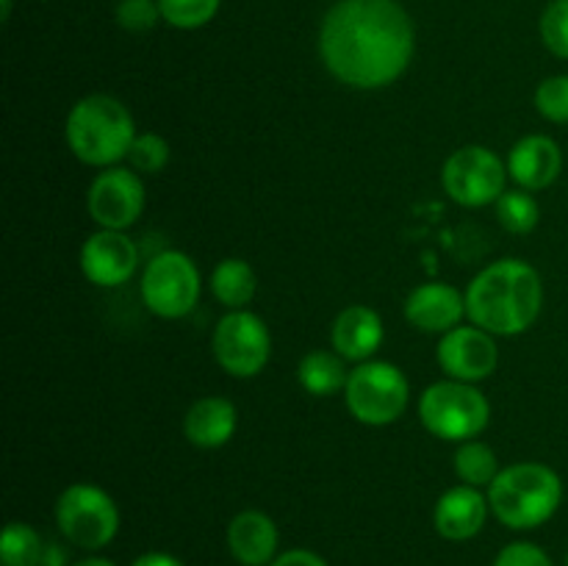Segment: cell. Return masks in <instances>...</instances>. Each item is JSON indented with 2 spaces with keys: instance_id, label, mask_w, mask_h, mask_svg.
Returning <instances> with one entry per match:
<instances>
[{
  "instance_id": "cell-1",
  "label": "cell",
  "mask_w": 568,
  "mask_h": 566,
  "mask_svg": "<svg viewBox=\"0 0 568 566\" xmlns=\"http://www.w3.org/2000/svg\"><path fill=\"white\" fill-rule=\"evenodd\" d=\"M414 50V22L397 0H338L320 28L327 72L353 89L392 87Z\"/></svg>"
},
{
  "instance_id": "cell-2",
  "label": "cell",
  "mask_w": 568,
  "mask_h": 566,
  "mask_svg": "<svg viewBox=\"0 0 568 566\" xmlns=\"http://www.w3.org/2000/svg\"><path fill=\"white\" fill-rule=\"evenodd\" d=\"M541 305V275L519 259L494 261L466 289V316L491 336H519L530 331Z\"/></svg>"
},
{
  "instance_id": "cell-3",
  "label": "cell",
  "mask_w": 568,
  "mask_h": 566,
  "mask_svg": "<svg viewBox=\"0 0 568 566\" xmlns=\"http://www.w3.org/2000/svg\"><path fill=\"white\" fill-rule=\"evenodd\" d=\"M64 137L78 161L109 170L131 153L136 122L122 100L111 94H87L67 114Z\"/></svg>"
},
{
  "instance_id": "cell-4",
  "label": "cell",
  "mask_w": 568,
  "mask_h": 566,
  "mask_svg": "<svg viewBox=\"0 0 568 566\" xmlns=\"http://www.w3.org/2000/svg\"><path fill=\"white\" fill-rule=\"evenodd\" d=\"M564 499L560 475L547 464L525 461L497 475L488 486L491 514L510 530H532L555 516Z\"/></svg>"
},
{
  "instance_id": "cell-5",
  "label": "cell",
  "mask_w": 568,
  "mask_h": 566,
  "mask_svg": "<svg viewBox=\"0 0 568 566\" xmlns=\"http://www.w3.org/2000/svg\"><path fill=\"white\" fill-rule=\"evenodd\" d=\"M419 420L444 442H469L480 436L491 420V405L475 383L438 381L419 400Z\"/></svg>"
},
{
  "instance_id": "cell-6",
  "label": "cell",
  "mask_w": 568,
  "mask_h": 566,
  "mask_svg": "<svg viewBox=\"0 0 568 566\" xmlns=\"http://www.w3.org/2000/svg\"><path fill=\"white\" fill-rule=\"evenodd\" d=\"M408 377L392 361H364L355 366L344 386L347 411L369 427H386L408 408Z\"/></svg>"
},
{
  "instance_id": "cell-7",
  "label": "cell",
  "mask_w": 568,
  "mask_h": 566,
  "mask_svg": "<svg viewBox=\"0 0 568 566\" xmlns=\"http://www.w3.org/2000/svg\"><path fill=\"white\" fill-rule=\"evenodd\" d=\"M55 525L70 544L81 549H103L120 530V511L94 483H72L55 499Z\"/></svg>"
},
{
  "instance_id": "cell-8",
  "label": "cell",
  "mask_w": 568,
  "mask_h": 566,
  "mask_svg": "<svg viewBox=\"0 0 568 566\" xmlns=\"http://www.w3.org/2000/svg\"><path fill=\"white\" fill-rule=\"evenodd\" d=\"M139 289L148 311L161 320H181L194 311L203 283L197 264L186 253L164 250L148 261Z\"/></svg>"
},
{
  "instance_id": "cell-9",
  "label": "cell",
  "mask_w": 568,
  "mask_h": 566,
  "mask_svg": "<svg viewBox=\"0 0 568 566\" xmlns=\"http://www.w3.org/2000/svg\"><path fill=\"white\" fill-rule=\"evenodd\" d=\"M508 164L499 159L494 150L483 144H466L455 150L442 170L444 192L466 209H483L488 203H497L508 189Z\"/></svg>"
},
{
  "instance_id": "cell-10",
  "label": "cell",
  "mask_w": 568,
  "mask_h": 566,
  "mask_svg": "<svg viewBox=\"0 0 568 566\" xmlns=\"http://www.w3.org/2000/svg\"><path fill=\"white\" fill-rule=\"evenodd\" d=\"M214 358L227 375L255 377L264 372L272 355V336L266 322L253 311H227L214 327L211 338Z\"/></svg>"
},
{
  "instance_id": "cell-11",
  "label": "cell",
  "mask_w": 568,
  "mask_h": 566,
  "mask_svg": "<svg viewBox=\"0 0 568 566\" xmlns=\"http://www.w3.org/2000/svg\"><path fill=\"white\" fill-rule=\"evenodd\" d=\"M89 216L105 231H128L144 211V183L136 170L109 166L87 192Z\"/></svg>"
},
{
  "instance_id": "cell-12",
  "label": "cell",
  "mask_w": 568,
  "mask_h": 566,
  "mask_svg": "<svg viewBox=\"0 0 568 566\" xmlns=\"http://www.w3.org/2000/svg\"><path fill=\"white\" fill-rule=\"evenodd\" d=\"M438 366L453 381L477 383L494 375L499 364V347L488 331L477 325H458L447 331L436 350Z\"/></svg>"
},
{
  "instance_id": "cell-13",
  "label": "cell",
  "mask_w": 568,
  "mask_h": 566,
  "mask_svg": "<svg viewBox=\"0 0 568 566\" xmlns=\"http://www.w3.org/2000/svg\"><path fill=\"white\" fill-rule=\"evenodd\" d=\"M139 266V247L125 231H105L98 233L81 244V272L94 286H122L133 277Z\"/></svg>"
},
{
  "instance_id": "cell-14",
  "label": "cell",
  "mask_w": 568,
  "mask_h": 566,
  "mask_svg": "<svg viewBox=\"0 0 568 566\" xmlns=\"http://www.w3.org/2000/svg\"><path fill=\"white\" fill-rule=\"evenodd\" d=\"M488 497L475 486H453L438 497L436 511H433V525L438 536L447 542H469L486 527L488 519Z\"/></svg>"
},
{
  "instance_id": "cell-15",
  "label": "cell",
  "mask_w": 568,
  "mask_h": 566,
  "mask_svg": "<svg viewBox=\"0 0 568 566\" xmlns=\"http://www.w3.org/2000/svg\"><path fill=\"white\" fill-rule=\"evenodd\" d=\"M466 316V294L449 283H422L405 300V320L425 333H447Z\"/></svg>"
},
{
  "instance_id": "cell-16",
  "label": "cell",
  "mask_w": 568,
  "mask_h": 566,
  "mask_svg": "<svg viewBox=\"0 0 568 566\" xmlns=\"http://www.w3.org/2000/svg\"><path fill=\"white\" fill-rule=\"evenodd\" d=\"M560 166H564V153L558 142L541 133L519 139L508 155L510 178L527 192H541L552 186L560 175Z\"/></svg>"
},
{
  "instance_id": "cell-17",
  "label": "cell",
  "mask_w": 568,
  "mask_h": 566,
  "mask_svg": "<svg viewBox=\"0 0 568 566\" xmlns=\"http://www.w3.org/2000/svg\"><path fill=\"white\" fill-rule=\"evenodd\" d=\"M281 533L264 511H239L227 525V549L242 566H270L277 558Z\"/></svg>"
},
{
  "instance_id": "cell-18",
  "label": "cell",
  "mask_w": 568,
  "mask_h": 566,
  "mask_svg": "<svg viewBox=\"0 0 568 566\" xmlns=\"http://www.w3.org/2000/svg\"><path fill=\"white\" fill-rule=\"evenodd\" d=\"M383 320L369 305H347L342 314L333 320L331 342L333 350L344 361H372L377 347L383 344Z\"/></svg>"
},
{
  "instance_id": "cell-19",
  "label": "cell",
  "mask_w": 568,
  "mask_h": 566,
  "mask_svg": "<svg viewBox=\"0 0 568 566\" xmlns=\"http://www.w3.org/2000/svg\"><path fill=\"white\" fill-rule=\"evenodd\" d=\"M236 405L225 397H200L183 416V433L189 444L200 449H216L236 433Z\"/></svg>"
},
{
  "instance_id": "cell-20",
  "label": "cell",
  "mask_w": 568,
  "mask_h": 566,
  "mask_svg": "<svg viewBox=\"0 0 568 566\" xmlns=\"http://www.w3.org/2000/svg\"><path fill=\"white\" fill-rule=\"evenodd\" d=\"M300 386L305 388L314 397H331V394L344 392L347 386L349 370L344 366V358L336 350H311L308 355H303L297 366Z\"/></svg>"
},
{
  "instance_id": "cell-21",
  "label": "cell",
  "mask_w": 568,
  "mask_h": 566,
  "mask_svg": "<svg viewBox=\"0 0 568 566\" xmlns=\"http://www.w3.org/2000/svg\"><path fill=\"white\" fill-rule=\"evenodd\" d=\"M255 289L258 277L244 259H225L211 272V292L227 311H242L244 305L253 303Z\"/></svg>"
},
{
  "instance_id": "cell-22",
  "label": "cell",
  "mask_w": 568,
  "mask_h": 566,
  "mask_svg": "<svg viewBox=\"0 0 568 566\" xmlns=\"http://www.w3.org/2000/svg\"><path fill=\"white\" fill-rule=\"evenodd\" d=\"M499 461L488 444L483 442H460L458 453H455V475L460 483L475 488H486L497 481L499 475Z\"/></svg>"
},
{
  "instance_id": "cell-23",
  "label": "cell",
  "mask_w": 568,
  "mask_h": 566,
  "mask_svg": "<svg viewBox=\"0 0 568 566\" xmlns=\"http://www.w3.org/2000/svg\"><path fill=\"white\" fill-rule=\"evenodd\" d=\"M44 553V542L26 522H9L0 538V564L3 566H37Z\"/></svg>"
},
{
  "instance_id": "cell-24",
  "label": "cell",
  "mask_w": 568,
  "mask_h": 566,
  "mask_svg": "<svg viewBox=\"0 0 568 566\" xmlns=\"http://www.w3.org/2000/svg\"><path fill=\"white\" fill-rule=\"evenodd\" d=\"M538 216H541V209H538L536 198L527 189H508L497 200L499 225L508 233H516V236H525V233L536 231Z\"/></svg>"
},
{
  "instance_id": "cell-25",
  "label": "cell",
  "mask_w": 568,
  "mask_h": 566,
  "mask_svg": "<svg viewBox=\"0 0 568 566\" xmlns=\"http://www.w3.org/2000/svg\"><path fill=\"white\" fill-rule=\"evenodd\" d=\"M159 6L161 17H164L172 28L192 31V28H203L205 22L214 20L222 0H159Z\"/></svg>"
},
{
  "instance_id": "cell-26",
  "label": "cell",
  "mask_w": 568,
  "mask_h": 566,
  "mask_svg": "<svg viewBox=\"0 0 568 566\" xmlns=\"http://www.w3.org/2000/svg\"><path fill=\"white\" fill-rule=\"evenodd\" d=\"M128 161H131V170H136L139 175H155V172L170 164V144L159 133H136Z\"/></svg>"
},
{
  "instance_id": "cell-27",
  "label": "cell",
  "mask_w": 568,
  "mask_h": 566,
  "mask_svg": "<svg viewBox=\"0 0 568 566\" xmlns=\"http://www.w3.org/2000/svg\"><path fill=\"white\" fill-rule=\"evenodd\" d=\"M536 109L544 120L568 125V75H552L538 83Z\"/></svg>"
},
{
  "instance_id": "cell-28",
  "label": "cell",
  "mask_w": 568,
  "mask_h": 566,
  "mask_svg": "<svg viewBox=\"0 0 568 566\" xmlns=\"http://www.w3.org/2000/svg\"><path fill=\"white\" fill-rule=\"evenodd\" d=\"M541 39L549 53L568 59V0H552L541 14Z\"/></svg>"
},
{
  "instance_id": "cell-29",
  "label": "cell",
  "mask_w": 568,
  "mask_h": 566,
  "mask_svg": "<svg viewBox=\"0 0 568 566\" xmlns=\"http://www.w3.org/2000/svg\"><path fill=\"white\" fill-rule=\"evenodd\" d=\"M114 17L128 33H148L153 31L155 22L164 20L159 0H120Z\"/></svg>"
},
{
  "instance_id": "cell-30",
  "label": "cell",
  "mask_w": 568,
  "mask_h": 566,
  "mask_svg": "<svg viewBox=\"0 0 568 566\" xmlns=\"http://www.w3.org/2000/svg\"><path fill=\"white\" fill-rule=\"evenodd\" d=\"M494 566H555L552 558L532 542L505 544L494 558Z\"/></svg>"
},
{
  "instance_id": "cell-31",
  "label": "cell",
  "mask_w": 568,
  "mask_h": 566,
  "mask_svg": "<svg viewBox=\"0 0 568 566\" xmlns=\"http://www.w3.org/2000/svg\"><path fill=\"white\" fill-rule=\"evenodd\" d=\"M270 566H327V560L322 555L311 553V549H286V553L277 555Z\"/></svg>"
},
{
  "instance_id": "cell-32",
  "label": "cell",
  "mask_w": 568,
  "mask_h": 566,
  "mask_svg": "<svg viewBox=\"0 0 568 566\" xmlns=\"http://www.w3.org/2000/svg\"><path fill=\"white\" fill-rule=\"evenodd\" d=\"M131 566H183V560H178L170 553H144Z\"/></svg>"
},
{
  "instance_id": "cell-33",
  "label": "cell",
  "mask_w": 568,
  "mask_h": 566,
  "mask_svg": "<svg viewBox=\"0 0 568 566\" xmlns=\"http://www.w3.org/2000/svg\"><path fill=\"white\" fill-rule=\"evenodd\" d=\"M37 566H67V555L59 544H44V553Z\"/></svg>"
},
{
  "instance_id": "cell-34",
  "label": "cell",
  "mask_w": 568,
  "mask_h": 566,
  "mask_svg": "<svg viewBox=\"0 0 568 566\" xmlns=\"http://www.w3.org/2000/svg\"><path fill=\"white\" fill-rule=\"evenodd\" d=\"M72 566H114V564H111L109 558H83V560H78V564H72Z\"/></svg>"
},
{
  "instance_id": "cell-35",
  "label": "cell",
  "mask_w": 568,
  "mask_h": 566,
  "mask_svg": "<svg viewBox=\"0 0 568 566\" xmlns=\"http://www.w3.org/2000/svg\"><path fill=\"white\" fill-rule=\"evenodd\" d=\"M11 14V0H3V20H9Z\"/></svg>"
},
{
  "instance_id": "cell-36",
  "label": "cell",
  "mask_w": 568,
  "mask_h": 566,
  "mask_svg": "<svg viewBox=\"0 0 568 566\" xmlns=\"http://www.w3.org/2000/svg\"><path fill=\"white\" fill-rule=\"evenodd\" d=\"M566 566H568V558H566Z\"/></svg>"
}]
</instances>
